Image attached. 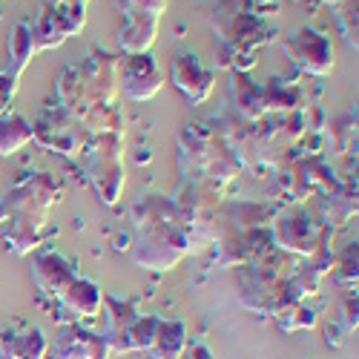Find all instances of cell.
I'll use <instances>...</instances> for the list:
<instances>
[{"instance_id": "obj_1", "label": "cell", "mask_w": 359, "mask_h": 359, "mask_svg": "<svg viewBox=\"0 0 359 359\" xmlns=\"http://www.w3.org/2000/svg\"><path fill=\"white\" fill-rule=\"evenodd\" d=\"M89 184L95 187L98 198L107 207H115L124 190V138L121 133H101L98 141L89 147L86 158Z\"/></svg>"}, {"instance_id": "obj_2", "label": "cell", "mask_w": 359, "mask_h": 359, "mask_svg": "<svg viewBox=\"0 0 359 359\" xmlns=\"http://www.w3.org/2000/svg\"><path fill=\"white\" fill-rule=\"evenodd\" d=\"M104 316H107V331L101 334L112 353H135L147 351L156 334V319L158 316H144L135 311L133 302H118V299L104 296Z\"/></svg>"}, {"instance_id": "obj_3", "label": "cell", "mask_w": 359, "mask_h": 359, "mask_svg": "<svg viewBox=\"0 0 359 359\" xmlns=\"http://www.w3.org/2000/svg\"><path fill=\"white\" fill-rule=\"evenodd\" d=\"M61 196H64L61 182L52 172H38V175H29L18 187H12L0 201H4L9 216H43L46 219V210L61 201Z\"/></svg>"}, {"instance_id": "obj_4", "label": "cell", "mask_w": 359, "mask_h": 359, "mask_svg": "<svg viewBox=\"0 0 359 359\" xmlns=\"http://www.w3.org/2000/svg\"><path fill=\"white\" fill-rule=\"evenodd\" d=\"M282 52L296 67H302L311 75H327L334 69V46L331 38H325L316 29H299L287 41H282Z\"/></svg>"}, {"instance_id": "obj_5", "label": "cell", "mask_w": 359, "mask_h": 359, "mask_svg": "<svg viewBox=\"0 0 359 359\" xmlns=\"http://www.w3.org/2000/svg\"><path fill=\"white\" fill-rule=\"evenodd\" d=\"M115 78L130 101H149L164 86V75L149 55H127L115 64Z\"/></svg>"}, {"instance_id": "obj_6", "label": "cell", "mask_w": 359, "mask_h": 359, "mask_svg": "<svg viewBox=\"0 0 359 359\" xmlns=\"http://www.w3.org/2000/svg\"><path fill=\"white\" fill-rule=\"evenodd\" d=\"M46 356H52V359H109L112 351L101 334L72 322V325H64L61 331H57Z\"/></svg>"}, {"instance_id": "obj_7", "label": "cell", "mask_w": 359, "mask_h": 359, "mask_svg": "<svg viewBox=\"0 0 359 359\" xmlns=\"http://www.w3.org/2000/svg\"><path fill=\"white\" fill-rule=\"evenodd\" d=\"M170 78H172L175 89L190 104L207 101V98H210V93H213V83H216V75L210 69H204L196 55H178L172 61Z\"/></svg>"}, {"instance_id": "obj_8", "label": "cell", "mask_w": 359, "mask_h": 359, "mask_svg": "<svg viewBox=\"0 0 359 359\" xmlns=\"http://www.w3.org/2000/svg\"><path fill=\"white\" fill-rule=\"evenodd\" d=\"M32 279H35L38 290L61 299L64 290L78 279V273H75V264L69 259H64L61 253H41L32 262Z\"/></svg>"}, {"instance_id": "obj_9", "label": "cell", "mask_w": 359, "mask_h": 359, "mask_svg": "<svg viewBox=\"0 0 359 359\" xmlns=\"http://www.w3.org/2000/svg\"><path fill=\"white\" fill-rule=\"evenodd\" d=\"M276 242L285 250L311 256L322 245V238L305 213H290V216H282L276 222Z\"/></svg>"}, {"instance_id": "obj_10", "label": "cell", "mask_w": 359, "mask_h": 359, "mask_svg": "<svg viewBox=\"0 0 359 359\" xmlns=\"http://www.w3.org/2000/svg\"><path fill=\"white\" fill-rule=\"evenodd\" d=\"M158 35V15L149 12H130L127 23L118 32V43L127 55H147Z\"/></svg>"}, {"instance_id": "obj_11", "label": "cell", "mask_w": 359, "mask_h": 359, "mask_svg": "<svg viewBox=\"0 0 359 359\" xmlns=\"http://www.w3.org/2000/svg\"><path fill=\"white\" fill-rule=\"evenodd\" d=\"M46 219L43 216H9V230H6V248L18 256L32 253L38 245L46 242Z\"/></svg>"}, {"instance_id": "obj_12", "label": "cell", "mask_w": 359, "mask_h": 359, "mask_svg": "<svg viewBox=\"0 0 359 359\" xmlns=\"http://www.w3.org/2000/svg\"><path fill=\"white\" fill-rule=\"evenodd\" d=\"M238 170H242V161H238L236 149H230L222 138H210V147H207L204 164H201L204 175H198V178H207V182L222 187V184L233 182V178L238 175Z\"/></svg>"}, {"instance_id": "obj_13", "label": "cell", "mask_w": 359, "mask_h": 359, "mask_svg": "<svg viewBox=\"0 0 359 359\" xmlns=\"http://www.w3.org/2000/svg\"><path fill=\"white\" fill-rule=\"evenodd\" d=\"M187 351V327L178 319H156V334L153 342L144 351L149 359H182Z\"/></svg>"}, {"instance_id": "obj_14", "label": "cell", "mask_w": 359, "mask_h": 359, "mask_svg": "<svg viewBox=\"0 0 359 359\" xmlns=\"http://www.w3.org/2000/svg\"><path fill=\"white\" fill-rule=\"evenodd\" d=\"M64 308L75 316V319H95L101 316V308H104V290L93 282V279H83L78 276L61 296Z\"/></svg>"}, {"instance_id": "obj_15", "label": "cell", "mask_w": 359, "mask_h": 359, "mask_svg": "<svg viewBox=\"0 0 359 359\" xmlns=\"http://www.w3.org/2000/svg\"><path fill=\"white\" fill-rule=\"evenodd\" d=\"M49 339L41 327L29 331H4L0 334V359H46Z\"/></svg>"}, {"instance_id": "obj_16", "label": "cell", "mask_w": 359, "mask_h": 359, "mask_svg": "<svg viewBox=\"0 0 359 359\" xmlns=\"http://www.w3.org/2000/svg\"><path fill=\"white\" fill-rule=\"evenodd\" d=\"M230 95L236 101V109L242 112L245 118L256 121V118L264 115V95H262V86L253 83L248 78V72H233V81H230Z\"/></svg>"}, {"instance_id": "obj_17", "label": "cell", "mask_w": 359, "mask_h": 359, "mask_svg": "<svg viewBox=\"0 0 359 359\" xmlns=\"http://www.w3.org/2000/svg\"><path fill=\"white\" fill-rule=\"evenodd\" d=\"M32 141V124L18 112L0 115V156H15L20 147Z\"/></svg>"}, {"instance_id": "obj_18", "label": "cell", "mask_w": 359, "mask_h": 359, "mask_svg": "<svg viewBox=\"0 0 359 359\" xmlns=\"http://www.w3.org/2000/svg\"><path fill=\"white\" fill-rule=\"evenodd\" d=\"M35 55V41H32V29H29V23H15L12 29V38H9V75L12 78H20L23 69L29 67V61H32Z\"/></svg>"}, {"instance_id": "obj_19", "label": "cell", "mask_w": 359, "mask_h": 359, "mask_svg": "<svg viewBox=\"0 0 359 359\" xmlns=\"http://www.w3.org/2000/svg\"><path fill=\"white\" fill-rule=\"evenodd\" d=\"M29 29H32V41H35V52H41V49H55V46H61L67 38H64V32L57 29V23H55V18H52V12L43 6V12L38 15V20L35 23H29Z\"/></svg>"}, {"instance_id": "obj_20", "label": "cell", "mask_w": 359, "mask_h": 359, "mask_svg": "<svg viewBox=\"0 0 359 359\" xmlns=\"http://www.w3.org/2000/svg\"><path fill=\"white\" fill-rule=\"evenodd\" d=\"M276 319H279L282 331L290 334V331H302V327H313V325H316V311L305 308L302 302H296V305H290L287 311H282Z\"/></svg>"}, {"instance_id": "obj_21", "label": "cell", "mask_w": 359, "mask_h": 359, "mask_svg": "<svg viewBox=\"0 0 359 359\" xmlns=\"http://www.w3.org/2000/svg\"><path fill=\"white\" fill-rule=\"evenodd\" d=\"M115 6L124 15L130 12H149V15H161L167 9V0H115Z\"/></svg>"}, {"instance_id": "obj_22", "label": "cell", "mask_w": 359, "mask_h": 359, "mask_svg": "<svg viewBox=\"0 0 359 359\" xmlns=\"http://www.w3.org/2000/svg\"><path fill=\"white\" fill-rule=\"evenodd\" d=\"M337 279L356 287V245L342 253V259H339V264H337Z\"/></svg>"}, {"instance_id": "obj_23", "label": "cell", "mask_w": 359, "mask_h": 359, "mask_svg": "<svg viewBox=\"0 0 359 359\" xmlns=\"http://www.w3.org/2000/svg\"><path fill=\"white\" fill-rule=\"evenodd\" d=\"M15 89H18V78H12L9 72H0V115L9 112V104L15 98Z\"/></svg>"}, {"instance_id": "obj_24", "label": "cell", "mask_w": 359, "mask_h": 359, "mask_svg": "<svg viewBox=\"0 0 359 359\" xmlns=\"http://www.w3.org/2000/svg\"><path fill=\"white\" fill-rule=\"evenodd\" d=\"M339 23H342V35H345V41L356 49V9L339 15Z\"/></svg>"}, {"instance_id": "obj_25", "label": "cell", "mask_w": 359, "mask_h": 359, "mask_svg": "<svg viewBox=\"0 0 359 359\" xmlns=\"http://www.w3.org/2000/svg\"><path fill=\"white\" fill-rule=\"evenodd\" d=\"M345 331H356V325H359V316H356V293L345 302Z\"/></svg>"}, {"instance_id": "obj_26", "label": "cell", "mask_w": 359, "mask_h": 359, "mask_svg": "<svg viewBox=\"0 0 359 359\" xmlns=\"http://www.w3.org/2000/svg\"><path fill=\"white\" fill-rule=\"evenodd\" d=\"M182 359H213V353H210V348H207V345H187Z\"/></svg>"}, {"instance_id": "obj_27", "label": "cell", "mask_w": 359, "mask_h": 359, "mask_svg": "<svg viewBox=\"0 0 359 359\" xmlns=\"http://www.w3.org/2000/svg\"><path fill=\"white\" fill-rule=\"evenodd\" d=\"M9 222V210H6V207H4V201H0V227H4Z\"/></svg>"}]
</instances>
